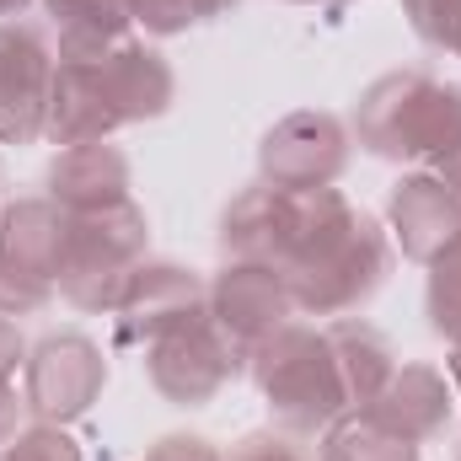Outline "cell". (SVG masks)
<instances>
[{"label":"cell","instance_id":"cell-25","mask_svg":"<svg viewBox=\"0 0 461 461\" xmlns=\"http://www.w3.org/2000/svg\"><path fill=\"white\" fill-rule=\"evenodd\" d=\"M129 16H134V27H145L156 38H172L199 22V0H129Z\"/></svg>","mask_w":461,"mask_h":461},{"label":"cell","instance_id":"cell-3","mask_svg":"<svg viewBox=\"0 0 461 461\" xmlns=\"http://www.w3.org/2000/svg\"><path fill=\"white\" fill-rule=\"evenodd\" d=\"M247 375L285 435H322L339 413H348L328 333L306 328L295 317L285 328H274L263 344L247 348Z\"/></svg>","mask_w":461,"mask_h":461},{"label":"cell","instance_id":"cell-29","mask_svg":"<svg viewBox=\"0 0 461 461\" xmlns=\"http://www.w3.org/2000/svg\"><path fill=\"white\" fill-rule=\"evenodd\" d=\"M22 413H27V402H22L16 381H0V446L22 429Z\"/></svg>","mask_w":461,"mask_h":461},{"label":"cell","instance_id":"cell-32","mask_svg":"<svg viewBox=\"0 0 461 461\" xmlns=\"http://www.w3.org/2000/svg\"><path fill=\"white\" fill-rule=\"evenodd\" d=\"M27 5H32V0H0V27H5V22H16Z\"/></svg>","mask_w":461,"mask_h":461},{"label":"cell","instance_id":"cell-22","mask_svg":"<svg viewBox=\"0 0 461 461\" xmlns=\"http://www.w3.org/2000/svg\"><path fill=\"white\" fill-rule=\"evenodd\" d=\"M402 16L424 49L461 54V0H402Z\"/></svg>","mask_w":461,"mask_h":461},{"label":"cell","instance_id":"cell-18","mask_svg":"<svg viewBox=\"0 0 461 461\" xmlns=\"http://www.w3.org/2000/svg\"><path fill=\"white\" fill-rule=\"evenodd\" d=\"M54 32H59V65H81V59H103L118 43L134 38V16L129 0H43Z\"/></svg>","mask_w":461,"mask_h":461},{"label":"cell","instance_id":"cell-30","mask_svg":"<svg viewBox=\"0 0 461 461\" xmlns=\"http://www.w3.org/2000/svg\"><path fill=\"white\" fill-rule=\"evenodd\" d=\"M424 172H435V177H440V183L461 199V145H456V150H446V156H440L435 167H424Z\"/></svg>","mask_w":461,"mask_h":461},{"label":"cell","instance_id":"cell-20","mask_svg":"<svg viewBox=\"0 0 461 461\" xmlns=\"http://www.w3.org/2000/svg\"><path fill=\"white\" fill-rule=\"evenodd\" d=\"M317 461H419V446L397 440L392 429H381L375 419H365L359 408H348V413H339L322 429Z\"/></svg>","mask_w":461,"mask_h":461},{"label":"cell","instance_id":"cell-19","mask_svg":"<svg viewBox=\"0 0 461 461\" xmlns=\"http://www.w3.org/2000/svg\"><path fill=\"white\" fill-rule=\"evenodd\" d=\"M328 348H333V365H339V381H344L348 408H365L397 370V348L381 328L359 322V317H333L328 328Z\"/></svg>","mask_w":461,"mask_h":461},{"label":"cell","instance_id":"cell-33","mask_svg":"<svg viewBox=\"0 0 461 461\" xmlns=\"http://www.w3.org/2000/svg\"><path fill=\"white\" fill-rule=\"evenodd\" d=\"M446 365H451V392H461V339L451 344V359Z\"/></svg>","mask_w":461,"mask_h":461},{"label":"cell","instance_id":"cell-26","mask_svg":"<svg viewBox=\"0 0 461 461\" xmlns=\"http://www.w3.org/2000/svg\"><path fill=\"white\" fill-rule=\"evenodd\" d=\"M226 461H312V456H306L285 429H279V435H274V429H258V435H247Z\"/></svg>","mask_w":461,"mask_h":461},{"label":"cell","instance_id":"cell-14","mask_svg":"<svg viewBox=\"0 0 461 461\" xmlns=\"http://www.w3.org/2000/svg\"><path fill=\"white\" fill-rule=\"evenodd\" d=\"M365 419H375L381 429H392L397 440L429 446L446 424H451V381L435 365H397L392 381L359 408Z\"/></svg>","mask_w":461,"mask_h":461},{"label":"cell","instance_id":"cell-23","mask_svg":"<svg viewBox=\"0 0 461 461\" xmlns=\"http://www.w3.org/2000/svg\"><path fill=\"white\" fill-rule=\"evenodd\" d=\"M0 461H81V446L59 424H27L0 446Z\"/></svg>","mask_w":461,"mask_h":461},{"label":"cell","instance_id":"cell-12","mask_svg":"<svg viewBox=\"0 0 461 461\" xmlns=\"http://www.w3.org/2000/svg\"><path fill=\"white\" fill-rule=\"evenodd\" d=\"M301 226V194L274 183H247L221 215V252L226 263H268L279 268Z\"/></svg>","mask_w":461,"mask_h":461},{"label":"cell","instance_id":"cell-24","mask_svg":"<svg viewBox=\"0 0 461 461\" xmlns=\"http://www.w3.org/2000/svg\"><path fill=\"white\" fill-rule=\"evenodd\" d=\"M49 301H54V285L49 279H32V274L0 263V317H11V322L16 317H38Z\"/></svg>","mask_w":461,"mask_h":461},{"label":"cell","instance_id":"cell-28","mask_svg":"<svg viewBox=\"0 0 461 461\" xmlns=\"http://www.w3.org/2000/svg\"><path fill=\"white\" fill-rule=\"evenodd\" d=\"M22 365H27V339L11 317H0V381H16Z\"/></svg>","mask_w":461,"mask_h":461},{"label":"cell","instance_id":"cell-34","mask_svg":"<svg viewBox=\"0 0 461 461\" xmlns=\"http://www.w3.org/2000/svg\"><path fill=\"white\" fill-rule=\"evenodd\" d=\"M290 5H344V0H290Z\"/></svg>","mask_w":461,"mask_h":461},{"label":"cell","instance_id":"cell-8","mask_svg":"<svg viewBox=\"0 0 461 461\" xmlns=\"http://www.w3.org/2000/svg\"><path fill=\"white\" fill-rule=\"evenodd\" d=\"M210 306V279H199L183 263L167 258H145L123 295L113 306V344L118 348H150L156 339H167L172 328H183L188 317H199Z\"/></svg>","mask_w":461,"mask_h":461},{"label":"cell","instance_id":"cell-9","mask_svg":"<svg viewBox=\"0 0 461 461\" xmlns=\"http://www.w3.org/2000/svg\"><path fill=\"white\" fill-rule=\"evenodd\" d=\"M59 54L49 38L27 22L0 27V145H32L43 140L49 92H54Z\"/></svg>","mask_w":461,"mask_h":461},{"label":"cell","instance_id":"cell-13","mask_svg":"<svg viewBox=\"0 0 461 461\" xmlns=\"http://www.w3.org/2000/svg\"><path fill=\"white\" fill-rule=\"evenodd\" d=\"M43 188L49 199L65 210V215H97V210H113L129 204V188H134V167L129 156L97 140V145H70L49 161L43 172Z\"/></svg>","mask_w":461,"mask_h":461},{"label":"cell","instance_id":"cell-10","mask_svg":"<svg viewBox=\"0 0 461 461\" xmlns=\"http://www.w3.org/2000/svg\"><path fill=\"white\" fill-rule=\"evenodd\" d=\"M210 317L247 359V348L263 344L274 328H285L295 317V295H290L285 274L268 263H226L210 279Z\"/></svg>","mask_w":461,"mask_h":461},{"label":"cell","instance_id":"cell-31","mask_svg":"<svg viewBox=\"0 0 461 461\" xmlns=\"http://www.w3.org/2000/svg\"><path fill=\"white\" fill-rule=\"evenodd\" d=\"M236 5H241V0H199V22H215V16H226Z\"/></svg>","mask_w":461,"mask_h":461},{"label":"cell","instance_id":"cell-6","mask_svg":"<svg viewBox=\"0 0 461 461\" xmlns=\"http://www.w3.org/2000/svg\"><path fill=\"white\" fill-rule=\"evenodd\" d=\"M236 370H247V359H241V348L215 328L210 306L145 348V375H150V386H156L172 408H204V402H215L230 386Z\"/></svg>","mask_w":461,"mask_h":461},{"label":"cell","instance_id":"cell-7","mask_svg":"<svg viewBox=\"0 0 461 461\" xmlns=\"http://www.w3.org/2000/svg\"><path fill=\"white\" fill-rule=\"evenodd\" d=\"M348 150H354V134L344 118L322 113V108L285 113L258 140V177L290 194L333 188L348 172Z\"/></svg>","mask_w":461,"mask_h":461},{"label":"cell","instance_id":"cell-1","mask_svg":"<svg viewBox=\"0 0 461 461\" xmlns=\"http://www.w3.org/2000/svg\"><path fill=\"white\" fill-rule=\"evenodd\" d=\"M295 312L348 317L359 312L392 274V241L365 210H354L339 188L301 194V226L279 263Z\"/></svg>","mask_w":461,"mask_h":461},{"label":"cell","instance_id":"cell-16","mask_svg":"<svg viewBox=\"0 0 461 461\" xmlns=\"http://www.w3.org/2000/svg\"><path fill=\"white\" fill-rule=\"evenodd\" d=\"M92 65H97V76H103V86H108V97H113L123 129L161 118L172 108V97H177V76H172L167 54L150 49V43H140V38L118 43L113 54H103V59H92Z\"/></svg>","mask_w":461,"mask_h":461},{"label":"cell","instance_id":"cell-17","mask_svg":"<svg viewBox=\"0 0 461 461\" xmlns=\"http://www.w3.org/2000/svg\"><path fill=\"white\" fill-rule=\"evenodd\" d=\"M65 236L70 215L43 194V199H16L0 210V263L32 274V279H59V258H65Z\"/></svg>","mask_w":461,"mask_h":461},{"label":"cell","instance_id":"cell-27","mask_svg":"<svg viewBox=\"0 0 461 461\" xmlns=\"http://www.w3.org/2000/svg\"><path fill=\"white\" fill-rule=\"evenodd\" d=\"M145 461H226L221 456V446L215 440H204V435H161Z\"/></svg>","mask_w":461,"mask_h":461},{"label":"cell","instance_id":"cell-11","mask_svg":"<svg viewBox=\"0 0 461 461\" xmlns=\"http://www.w3.org/2000/svg\"><path fill=\"white\" fill-rule=\"evenodd\" d=\"M386 230L397 236L408 263L435 268L461 247V199L435 172H408L386 199Z\"/></svg>","mask_w":461,"mask_h":461},{"label":"cell","instance_id":"cell-5","mask_svg":"<svg viewBox=\"0 0 461 461\" xmlns=\"http://www.w3.org/2000/svg\"><path fill=\"white\" fill-rule=\"evenodd\" d=\"M108 386V359L86 333H49L27 348L22 365V402L32 424H76Z\"/></svg>","mask_w":461,"mask_h":461},{"label":"cell","instance_id":"cell-2","mask_svg":"<svg viewBox=\"0 0 461 461\" xmlns=\"http://www.w3.org/2000/svg\"><path fill=\"white\" fill-rule=\"evenodd\" d=\"M348 134L381 161L435 167L446 150L461 145V86L435 81L424 70H386L359 92Z\"/></svg>","mask_w":461,"mask_h":461},{"label":"cell","instance_id":"cell-4","mask_svg":"<svg viewBox=\"0 0 461 461\" xmlns=\"http://www.w3.org/2000/svg\"><path fill=\"white\" fill-rule=\"evenodd\" d=\"M145 258H150V221L134 199L113 204V210H97V215H70L54 290L86 317H113L129 274Z\"/></svg>","mask_w":461,"mask_h":461},{"label":"cell","instance_id":"cell-35","mask_svg":"<svg viewBox=\"0 0 461 461\" xmlns=\"http://www.w3.org/2000/svg\"><path fill=\"white\" fill-rule=\"evenodd\" d=\"M456 461H461V451H456Z\"/></svg>","mask_w":461,"mask_h":461},{"label":"cell","instance_id":"cell-21","mask_svg":"<svg viewBox=\"0 0 461 461\" xmlns=\"http://www.w3.org/2000/svg\"><path fill=\"white\" fill-rule=\"evenodd\" d=\"M424 317H429V328H435L446 344H456L461 339V247L429 268V285H424Z\"/></svg>","mask_w":461,"mask_h":461},{"label":"cell","instance_id":"cell-15","mask_svg":"<svg viewBox=\"0 0 461 461\" xmlns=\"http://www.w3.org/2000/svg\"><path fill=\"white\" fill-rule=\"evenodd\" d=\"M123 129L113 97L97 76L92 59L81 65H59L54 70V92H49V118H43V140L70 150V145H97V140H113Z\"/></svg>","mask_w":461,"mask_h":461}]
</instances>
